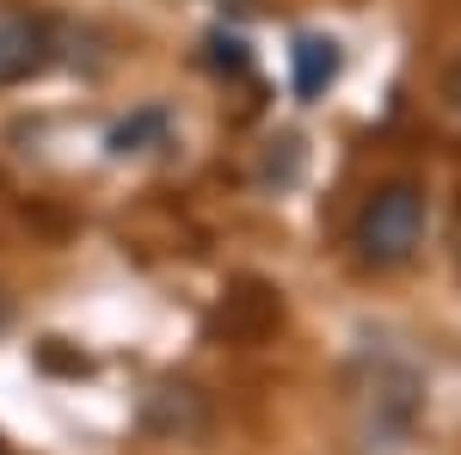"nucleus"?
Instances as JSON below:
<instances>
[{"label": "nucleus", "instance_id": "f257e3e1", "mask_svg": "<svg viewBox=\"0 0 461 455\" xmlns=\"http://www.w3.org/2000/svg\"><path fill=\"white\" fill-rule=\"evenodd\" d=\"M425 241V191L412 185V178H393L382 191H369L363 197V210L351 222V246L357 259L369 265V271H393V265H406L412 252Z\"/></svg>", "mask_w": 461, "mask_h": 455}, {"label": "nucleus", "instance_id": "6e6552de", "mask_svg": "<svg viewBox=\"0 0 461 455\" xmlns=\"http://www.w3.org/2000/svg\"><path fill=\"white\" fill-rule=\"evenodd\" d=\"M6 326H13V296L0 289V332H6Z\"/></svg>", "mask_w": 461, "mask_h": 455}, {"label": "nucleus", "instance_id": "9d476101", "mask_svg": "<svg viewBox=\"0 0 461 455\" xmlns=\"http://www.w3.org/2000/svg\"><path fill=\"white\" fill-rule=\"evenodd\" d=\"M221 6H228V0H221Z\"/></svg>", "mask_w": 461, "mask_h": 455}, {"label": "nucleus", "instance_id": "423d86ee", "mask_svg": "<svg viewBox=\"0 0 461 455\" xmlns=\"http://www.w3.org/2000/svg\"><path fill=\"white\" fill-rule=\"evenodd\" d=\"M203 62H210L215 74H247V68H252L247 37H234V32H210V37H203Z\"/></svg>", "mask_w": 461, "mask_h": 455}, {"label": "nucleus", "instance_id": "1a4fd4ad", "mask_svg": "<svg viewBox=\"0 0 461 455\" xmlns=\"http://www.w3.org/2000/svg\"><path fill=\"white\" fill-rule=\"evenodd\" d=\"M449 241H456V265H461V215H456V234H449Z\"/></svg>", "mask_w": 461, "mask_h": 455}, {"label": "nucleus", "instance_id": "39448f33", "mask_svg": "<svg viewBox=\"0 0 461 455\" xmlns=\"http://www.w3.org/2000/svg\"><path fill=\"white\" fill-rule=\"evenodd\" d=\"M167 130H173V117L160 105H148V111H136V117H123L117 130L105 136V148L117 154V160H130V154H148V148H160L167 141Z\"/></svg>", "mask_w": 461, "mask_h": 455}, {"label": "nucleus", "instance_id": "7ed1b4c3", "mask_svg": "<svg viewBox=\"0 0 461 455\" xmlns=\"http://www.w3.org/2000/svg\"><path fill=\"white\" fill-rule=\"evenodd\" d=\"M142 431L167 437V443H191V437L210 431V400H203L191 382H160L142 400Z\"/></svg>", "mask_w": 461, "mask_h": 455}, {"label": "nucleus", "instance_id": "0eeeda50", "mask_svg": "<svg viewBox=\"0 0 461 455\" xmlns=\"http://www.w3.org/2000/svg\"><path fill=\"white\" fill-rule=\"evenodd\" d=\"M443 99H449V111L461 117V62H456L449 74H443Z\"/></svg>", "mask_w": 461, "mask_h": 455}, {"label": "nucleus", "instance_id": "f03ea898", "mask_svg": "<svg viewBox=\"0 0 461 455\" xmlns=\"http://www.w3.org/2000/svg\"><path fill=\"white\" fill-rule=\"evenodd\" d=\"M56 62L50 25L32 13H0V86H25Z\"/></svg>", "mask_w": 461, "mask_h": 455}, {"label": "nucleus", "instance_id": "20e7f679", "mask_svg": "<svg viewBox=\"0 0 461 455\" xmlns=\"http://www.w3.org/2000/svg\"><path fill=\"white\" fill-rule=\"evenodd\" d=\"M339 74H345V50H339V37H320V32L295 37V50H289V86H295L302 105L326 99Z\"/></svg>", "mask_w": 461, "mask_h": 455}]
</instances>
